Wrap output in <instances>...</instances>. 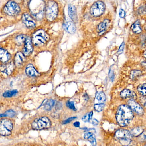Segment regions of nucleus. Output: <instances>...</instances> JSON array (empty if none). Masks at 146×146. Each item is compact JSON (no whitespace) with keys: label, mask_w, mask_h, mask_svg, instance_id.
<instances>
[{"label":"nucleus","mask_w":146,"mask_h":146,"mask_svg":"<svg viewBox=\"0 0 146 146\" xmlns=\"http://www.w3.org/2000/svg\"><path fill=\"white\" fill-rule=\"evenodd\" d=\"M74 125L76 127H79L80 126V123L79 122H76L74 123Z\"/></svg>","instance_id":"obj_40"},{"label":"nucleus","mask_w":146,"mask_h":146,"mask_svg":"<svg viewBox=\"0 0 146 146\" xmlns=\"http://www.w3.org/2000/svg\"><path fill=\"white\" fill-rule=\"evenodd\" d=\"M105 105L103 103L98 104L94 105V108L96 111L100 112L104 109Z\"/></svg>","instance_id":"obj_31"},{"label":"nucleus","mask_w":146,"mask_h":146,"mask_svg":"<svg viewBox=\"0 0 146 146\" xmlns=\"http://www.w3.org/2000/svg\"><path fill=\"white\" fill-rule=\"evenodd\" d=\"M58 13V5L55 1L50 0L48 2L46 8L45 14L49 21H53L57 17Z\"/></svg>","instance_id":"obj_3"},{"label":"nucleus","mask_w":146,"mask_h":146,"mask_svg":"<svg viewBox=\"0 0 146 146\" xmlns=\"http://www.w3.org/2000/svg\"><path fill=\"white\" fill-rule=\"evenodd\" d=\"M126 12L123 9H121L119 10V15L120 18H122V19L124 18L126 16Z\"/></svg>","instance_id":"obj_35"},{"label":"nucleus","mask_w":146,"mask_h":146,"mask_svg":"<svg viewBox=\"0 0 146 146\" xmlns=\"http://www.w3.org/2000/svg\"><path fill=\"white\" fill-rule=\"evenodd\" d=\"M109 76H110V78L111 81H113L114 79V72H113L112 70H110V73H109Z\"/></svg>","instance_id":"obj_38"},{"label":"nucleus","mask_w":146,"mask_h":146,"mask_svg":"<svg viewBox=\"0 0 146 146\" xmlns=\"http://www.w3.org/2000/svg\"><path fill=\"white\" fill-rule=\"evenodd\" d=\"M110 23V20L106 19L104 20L102 22L99 24L98 26L99 35H102L106 32Z\"/></svg>","instance_id":"obj_15"},{"label":"nucleus","mask_w":146,"mask_h":146,"mask_svg":"<svg viewBox=\"0 0 146 146\" xmlns=\"http://www.w3.org/2000/svg\"><path fill=\"white\" fill-rule=\"evenodd\" d=\"M10 54L6 50L0 47V61L2 62L6 63L10 59Z\"/></svg>","instance_id":"obj_18"},{"label":"nucleus","mask_w":146,"mask_h":146,"mask_svg":"<svg viewBox=\"0 0 146 146\" xmlns=\"http://www.w3.org/2000/svg\"><path fill=\"white\" fill-rule=\"evenodd\" d=\"M17 93H18V91L17 90H10L4 92L3 94V96L5 98H10L15 96Z\"/></svg>","instance_id":"obj_24"},{"label":"nucleus","mask_w":146,"mask_h":146,"mask_svg":"<svg viewBox=\"0 0 146 146\" xmlns=\"http://www.w3.org/2000/svg\"><path fill=\"white\" fill-rule=\"evenodd\" d=\"M140 102L141 104L146 108V98L145 97H141L139 99Z\"/></svg>","instance_id":"obj_34"},{"label":"nucleus","mask_w":146,"mask_h":146,"mask_svg":"<svg viewBox=\"0 0 146 146\" xmlns=\"http://www.w3.org/2000/svg\"><path fill=\"white\" fill-rule=\"evenodd\" d=\"M124 46H125V43L124 42H123L120 45L119 47V49H118V52L117 53L118 54H121L123 52V49H124Z\"/></svg>","instance_id":"obj_36"},{"label":"nucleus","mask_w":146,"mask_h":146,"mask_svg":"<svg viewBox=\"0 0 146 146\" xmlns=\"http://www.w3.org/2000/svg\"><path fill=\"white\" fill-rule=\"evenodd\" d=\"M84 137L85 139L89 141L92 145L94 146L96 145L95 135L93 133L90 132L86 133L84 135Z\"/></svg>","instance_id":"obj_21"},{"label":"nucleus","mask_w":146,"mask_h":146,"mask_svg":"<svg viewBox=\"0 0 146 146\" xmlns=\"http://www.w3.org/2000/svg\"><path fill=\"white\" fill-rule=\"evenodd\" d=\"M90 121H91V123H92L93 125H94V126H97V125H98V121L96 119H91Z\"/></svg>","instance_id":"obj_39"},{"label":"nucleus","mask_w":146,"mask_h":146,"mask_svg":"<svg viewBox=\"0 0 146 146\" xmlns=\"http://www.w3.org/2000/svg\"><path fill=\"white\" fill-rule=\"evenodd\" d=\"M26 38V37L25 35H21L18 36L16 38L17 43L19 44V45L22 44L23 43H25Z\"/></svg>","instance_id":"obj_29"},{"label":"nucleus","mask_w":146,"mask_h":146,"mask_svg":"<svg viewBox=\"0 0 146 146\" xmlns=\"http://www.w3.org/2000/svg\"><path fill=\"white\" fill-rule=\"evenodd\" d=\"M128 104L132 111H133L138 115H142L144 114V111L143 108L133 99H130L129 100Z\"/></svg>","instance_id":"obj_10"},{"label":"nucleus","mask_w":146,"mask_h":146,"mask_svg":"<svg viewBox=\"0 0 146 146\" xmlns=\"http://www.w3.org/2000/svg\"><path fill=\"white\" fill-rule=\"evenodd\" d=\"M66 104V106L69 109L75 111H76V109L74 103V102H73V101H68Z\"/></svg>","instance_id":"obj_32"},{"label":"nucleus","mask_w":146,"mask_h":146,"mask_svg":"<svg viewBox=\"0 0 146 146\" xmlns=\"http://www.w3.org/2000/svg\"><path fill=\"white\" fill-rule=\"evenodd\" d=\"M63 27L66 31L70 34H73L76 31V27L73 22L70 21H66L63 24Z\"/></svg>","instance_id":"obj_16"},{"label":"nucleus","mask_w":146,"mask_h":146,"mask_svg":"<svg viewBox=\"0 0 146 146\" xmlns=\"http://www.w3.org/2000/svg\"><path fill=\"white\" fill-rule=\"evenodd\" d=\"M143 56H144V57L145 58H146V50H145L144 51V52H143Z\"/></svg>","instance_id":"obj_42"},{"label":"nucleus","mask_w":146,"mask_h":146,"mask_svg":"<svg viewBox=\"0 0 146 146\" xmlns=\"http://www.w3.org/2000/svg\"><path fill=\"white\" fill-rule=\"evenodd\" d=\"M33 50L31 39L30 37H27L25 42V45L23 49V52L25 56H28L31 55Z\"/></svg>","instance_id":"obj_11"},{"label":"nucleus","mask_w":146,"mask_h":146,"mask_svg":"<svg viewBox=\"0 0 146 146\" xmlns=\"http://www.w3.org/2000/svg\"><path fill=\"white\" fill-rule=\"evenodd\" d=\"M14 65V63L12 62L3 64L0 66V71L7 75H10L13 71Z\"/></svg>","instance_id":"obj_12"},{"label":"nucleus","mask_w":146,"mask_h":146,"mask_svg":"<svg viewBox=\"0 0 146 146\" xmlns=\"http://www.w3.org/2000/svg\"><path fill=\"white\" fill-rule=\"evenodd\" d=\"M141 72L139 70H133V71H132L131 73V78L133 79H134L135 78L139 77L141 74Z\"/></svg>","instance_id":"obj_30"},{"label":"nucleus","mask_w":146,"mask_h":146,"mask_svg":"<svg viewBox=\"0 0 146 146\" xmlns=\"http://www.w3.org/2000/svg\"><path fill=\"white\" fill-rule=\"evenodd\" d=\"M144 132V129L141 127H136L132 129L130 132L132 136H139L143 132Z\"/></svg>","instance_id":"obj_23"},{"label":"nucleus","mask_w":146,"mask_h":146,"mask_svg":"<svg viewBox=\"0 0 146 146\" xmlns=\"http://www.w3.org/2000/svg\"><path fill=\"white\" fill-rule=\"evenodd\" d=\"M93 114V113L92 111L88 113L82 117V121H83L84 122H88L90 121V120L92 117Z\"/></svg>","instance_id":"obj_28"},{"label":"nucleus","mask_w":146,"mask_h":146,"mask_svg":"<svg viewBox=\"0 0 146 146\" xmlns=\"http://www.w3.org/2000/svg\"><path fill=\"white\" fill-rule=\"evenodd\" d=\"M139 93L143 96H146V84L140 85L138 87Z\"/></svg>","instance_id":"obj_27"},{"label":"nucleus","mask_w":146,"mask_h":146,"mask_svg":"<svg viewBox=\"0 0 146 146\" xmlns=\"http://www.w3.org/2000/svg\"><path fill=\"white\" fill-rule=\"evenodd\" d=\"M25 55L21 52H18L15 54L14 59V63L16 67H19L23 64L25 60Z\"/></svg>","instance_id":"obj_14"},{"label":"nucleus","mask_w":146,"mask_h":146,"mask_svg":"<svg viewBox=\"0 0 146 146\" xmlns=\"http://www.w3.org/2000/svg\"><path fill=\"white\" fill-rule=\"evenodd\" d=\"M120 96L123 99H127L128 98L133 99L136 97V94L133 91H132L129 89H124L121 92Z\"/></svg>","instance_id":"obj_20"},{"label":"nucleus","mask_w":146,"mask_h":146,"mask_svg":"<svg viewBox=\"0 0 146 146\" xmlns=\"http://www.w3.org/2000/svg\"><path fill=\"white\" fill-rule=\"evenodd\" d=\"M68 15L73 22H76L77 17L76 9L75 6L72 4H69L68 6Z\"/></svg>","instance_id":"obj_17"},{"label":"nucleus","mask_w":146,"mask_h":146,"mask_svg":"<svg viewBox=\"0 0 146 146\" xmlns=\"http://www.w3.org/2000/svg\"><path fill=\"white\" fill-rule=\"evenodd\" d=\"M49 39L48 34L42 29L36 31L33 35L31 39L32 43L36 46L43 45Z\"/></svg>","instance_id":"obj_2"},{"label":"nucleus","mask_w":146,"mask_h":146,"mask_svg":"<svg viewBox=\"0 0 146 146\" xmlns=\"http://www.w3.org/2000/svg\"><path fill=\"white\" fill-rule=\"evenodd\" d=\"M144 30H145V31L146 32V20L145 21V25H144Z\"/></svg>","instance_id":"obj_43"},{"label":"nucleus","mask_w":146,"mask_h":146,"mask_svg":"<svg viewBox=\"0 0 146 146\" xmlns=\"http://www.w3.org/2000/svg\"><path fill=\"white\" fill-rule=\"evenodd\" d=\"M76 118V117H70V118H68V119H67V120L64 121L62 122V124H68V123L71 122V121H73L74 120V119Z\"/></svg>","instance_id":"obj_37"},{"label":"nucleus","mask_w":146,"mask_h":146,"mask_svg":"<svg viewBox=\"0 0 146 146\" xmlns=\"http://www.w3.org/2000/svg\"><path fill=\"white\" fill-rule=\"evenodd\" d=\"M115 136L119 142L123 145H128L131 141L132 135L129 131L120 129L116 132Z\"/></svg>","instance_id":"obj_4"},{"label":"nucleus","mask_w":146,"mask_h":146,"mask_svg":"<svg viewBox=\"0 0 146 146\" xmlns=\"http://www.w3.org/2000/svg\"><path fill=\"white\" fill-rule=\"evenodd\" d=\"M13 129V124L10 120L3 119L0 120V135H10Z\"/></svg>","instance_id":"obj_6"},{"label":"nucleus","mask_w":146,"mask_h":146,"mask_svg":"<svg viewBox=\"0 0 146 146\" xmlns=\"http://www.w3.org/2000/svg\"><path fill=\"white\" fill-rule=\"evenodd\" d=\"M20 8L16 3L13 1L8 2L3 8V11L5 13L10 16H15L20 12Z\"/></svg>","instance_id":"obj_7"},{"label":"nucleus","mask_w":146,"mask_h":146,"mask_svg":"<svg viewBox=\"0 0 146 146\" xmlns=\"http://www.w3.org/2000/svg\"><path fill=\"white\" fill-rule=\"evenodd\" d=\"M139 139L140 141H146V132H143L140 135H139Z\"/></svg>","instance_id":"obj_33"},{"label":"nucleus","mask_w":146,"mask_h":146,"mask_svg":"<svg viewBox=\"0 0 146 146\" xmlns=\"http://www.w3.org/2000/svg\"><path fill=\"white\" fill-rule=\"evenodd\" d=\"M50 120L46 117H40L33 121L32 124L33 129L36 130H41L44 129L49 128L51 126Z\"/></svg>","instance_id":"obj_5"},{"label":"nucleus","mask_w":146,"mask_h":146,"mask_svg":"<svg viewBox=\"0 0 146 146\" xmlns=\"http://www.w3.org/2000/svg\"><path fill=\"white\" fill-rule=\"evenodd\" d=\"M96 98L100 103H103L106 99V97L104 93L102 92H98L96 94Z\"/></svg>","instance_id":"obj_26"},{"label":"nucleus","mask_w":146,"mask_h":146,"mask_svg":"<svg viewBox=\"0 0 146 146\" xmlns=\"http://www.w3.org/2000/svg\"><path fill=\"white\" fill-rule=\"evenodd\" d=\"M83 98H84V99L85 100H86V101H87L89 99V97L87 94H85L83 95Z\"/></svg>","instance_id":"obj_41"},{"label":"nucleus","mask_w":146,"mask_h":146,"mask_svg":"<svg viewBox=\"0 0 146 146\" xmlns=\"http://www.w3.org/2000/svg\"><path fill=\"white\" fill-rule=\"evenodd\" d=\"M26 73L29 76H38L40 74L34 68L32 64H30L27 67L26 69Z\"/></svg>","instance_id":"obj_19"},{"label":"nucleus","mask_w":146,"mask_h":146,"mask_svg":"<svg viewBox=\"0 0 146 146\" xmlns=\"http://www.w3.org/2000/svg\"><path fill=\"white\" fill-rule=\"evenodd\" d=\"M105 5L101 1H97L92 5L90 9V13L94 17L102 15L105 11Z\"/></svg>","instance_id":"obj_8"},{"label":"nucleus","mask_w":146,"mask_h":146,"mask_svg":"<svg viewBox=\"0 0 146 146\" xmlns=\"http://www.w3.org/2000/svg\"><path fill=\"white\" fill-rule=\"evenodd\" d=\"M145 8H146V4H145Z\"/></svg>","instance_id":"obj_44"},{"label":"nucleus","mask_w":146,"mask_h":146,"mask_svg":"<svg viewBox=\"0 0 146 146\" xmlns=\"http://www.w3.org/2000/svg\"><path fill=\"white\" fill-rule=\"evenodd\" d=\"M134 117L133 111L126 105H122L118 107L116 114L117 123L121 127H125L130 123Z\"/></svg>","instance_id":"obj_1"},{"label":"nucleus","mask_w":146,"mask_h":146,"mask_svg":"<svg viewBox=\"0 0 146 146\" xmlns=\"http://www.w3.org/2000/svg\"><path fill=\"white\" fill-rule=\"evenodd\" d=\"M43 103L44 104V109L47 111H50L54 105L55 101L53 99L46 100V102L44 101Z\"/></svg>","instance_id":"obj_22"},{"label":"nucleus","mask_w":146,"mask_h":146,"mask_svg":"<svg viewBox=\"0 0 146 146\" xmlns=\"http://www.w3.org/2000/svg\"><path fill=\"white\" fill-rule=\"evenodd\" d=\"M21 19H22V22L27 28L33 29L36 27V24L35 21L28 14H23Z\"/></svg>","instance_id":"obj_9"},{"label":"nucleus","mask_w":146,"mask_h":146,"mask_svg":"<svg viewBox=\"0 0 146 146\" xmlns=\"http://www.w3.org/2000/svg\"><path fill=\"white\" fill-rule=\"evenodd\" d=\"M15 115V113L14 111L12 110H9L7 111L4 113L0 115V117H13Z\"/></svg>","instance_id":"obj_25"},{"label":"nucleus","mask_w":146,"mask_h":146,"mask_svg":"<svg viewBox=\"0 0 146 146\" xmlns=\"http://www.w3.org/2000/svg\"><path fill=\"white\" fill-rule=\"evenodd\" d=\"M131 29L133 33L135 35H139L142 33L143 28L140 20H136L131 25Z\"/></svg>","instance_id":"obj_13"}]
</instances>
